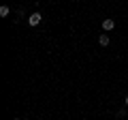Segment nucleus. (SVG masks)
<instances>
[{
    "mask_svg": "<svg viewBox=\"0 0 128 120\" xmlns=\"http://www.w3.org/2000/svg\"><path fill=\"white\" fill-rule=\"evenodd\" d=\"M41 22H43V15L38 13V11H36V13H30V17H28V26H38Z\"/></svg>",
    "mask_w": 128,
    "mask_h": 120,
    "instance_id": "f257e3e1",
    "label": "nucleus"
},
{
    "mask_svg": "<svg viewBox=\"0 0 128 120\" xmlns=\"http://www.w3.org/2000/svg\"><path fill=\"white\" fill-rule=\"evenodd\" d=\"M113 28H115V19H111V17L102 19V30H105V32H111Z\"/></svg>",
    "mask_w": 128,
    "mask_h": 120,
    "instance_id": "f03ea898",
    "label": "nucleus"
},
{
    "mask_svg": "<svg viewBox=\"0 0 128 120\" xmlns=\"http://www.w3.org/2000/svg\"><path fill=\"white\" fill-rule=\"evenodd\" d=\"M98 45H100V47L109 45V34H100V37H98Z\"/></svg>",
    "mask_w": 128,
    "mask_h": 120,
    "instance_id": "7ed1b4c3",
    "label": "nucleus"
},
{
    "mask_svg": "<svg viewBox=\"0 0 128 120\" xmlns=\"http://www.w3.org/2000/svg\"><path fill=\"white\" fill-rule=\"evenodd\" d=\"M9 13H11V9L6 5H2L0 7V17H9Z\"/></svg>",
    "mask_w": 128,
    "mask_h": 120,
    "instance_id": "20e7f679",
    "label": "nucleus"
},
{
    "mask_svg": "<svg viewBox=\"0 0 128 120\" xmlns=\"http://www.w3.org/2000/svg\"><path fill=\"white\" fill-rule=\"evenodd\" d=\"M118 118H126V109H120L118 111Z\"/></svg>",
    "mask_w": 128,
    "mask_h": 120,
    "instance_id": "39448f33",
    "label": "nucleus"
},
{
    "mask_svg": "<svg viewBox=\"0 0 128 120\" xmlns=\"http://www.w3.org/2000/svg\"><path fill=\"white\" fill-rule=\"evenodd\" d=\"M124 105H128V94H126V97H124Z\"/></svg>",
    "mask_w": 128,
    "mask_h": 120,
    "instance_id": "423d86ee",
    "label": "nucleus"
},
{
    "mask_svg": "<svg viewBox=\"0 0 128 120\" xmlns=\"http://www.w3.org/2000/svg\"><path fill=\"white\" fill-rule=\"evenodd\" d=\"M13 120H19V118H13Z\"/></svg>",
    "mask_w": 128,
    "mask_h": 120,
    "instance_id": "0eeeda50",
    "label": "nucleus"
}]
</instances>
